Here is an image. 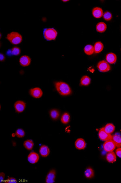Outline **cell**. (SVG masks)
<instances>
[{
	"mask_svg": "<svg viewBox=\"0 0 121 183\" xmlns=\"http://www.w3.org/2000/svg\"><path fill=\"white\" fill-rule=\"evenodd\" d=\"M55 88L57 92L62 96H67L72 94L70 86L65 82L58 81L55 82Z\"/></svg>",
	"mask_w": 121,
	"mask_h": 183,
	"instance_id": "6da1fadb",
	"label": "cell"
},
{
	"mask_svg": "<svg viewBox=\"0 0 121 183\" xmlns=\"http://www.w3.org/2000/svg\"><path fill=\"white\" fill-rule=\"evenodd\" d=\"M8 41L13 45H18L22 42V36L17 32H12L8 34L7 36Z\"/></svg>",
	"mask_w": 121,
	"mask_h": 183,
	"instance_id": "7a4b0ae2",
	"label": "cell"
},
{
	"mask_svg": "<svg viewBox=\"0 0 121 183\" xmlns=\"http://www.w3.org/2000/svg\"><path fill=\"white\" fill-rule=\"evenodd\" d=\"M44 37L48 41L55 40L57 36V32L56 30L53 28L46 29L44 31Z\"/></svg>",
	"mask_w": 121,
	"mask_h": 183,
	"instance_id": "3957f363",
	"label": "cell"
},
{
	"mask_svg": "<svg viewBox=\"0 0 121 183\" xmlns=\"http://www.w3.org/2000/svg\"><path fill=\"white\" fill-rule=\"evenodd\" d=\"M97 69L99 71L102 73H106L109 71L111 70V67L105 60L99 61L97 65Z\"/></svg>",
	"mask_w": 121,
	"mask_h": 183,
	"instance_id": "277c9868",
	"label": "cell"
},
{
	"mask_svg": "<svg viewBox=\"0 0 121 183\" xmlns=\"http://www.w3.org/2000/svg\"><path fill=\"white\" fill-rule=\"evenodd\" d=\"M116 148V145L112 139L106 141L103 144V150L107 152H113Z\"/></svg>",
	"mask_w": 121,
	"mask_h": 183,
	"instance_id": "5b68a950",
	"label": "cell"
},
{
	"mask_svg": "<svg viewBox=\"0 0 121 183\" xmlns=\"http://www.w3.org/2000/svg\"><path fill=\"white\" fill-rule=\"evenodd\" d=\"M98 137L102 141H105L109 140L112 139V135L107 132L104 130V127L100 128L98 132Z\"/></svg>",
	"mask_w": 121,
	"mask_h": 183,
	"instance_id": "8992f818",
	"label": "cell"
},
{
	"mask_svg": "<svg viewBox=\"0 0 121 183\" xmlns=\"http://www.w3.org/2000/svg\"><path fill=\"white\" fill-rule=\"evenodd\" d=\"M56 177V171L55 169H52L49 171L46 177V183H53L55 182Z\"/></svg>",
	"mask_w": 121,
	"mask_h": 183,
	"instance_id": "52a82bcc",
	"label": "cell"
},
{
	"mask_svg": "<svg viewBox=\"0 0 121 183\" xmlns=\"http://www.w3.org/2000/svg\"><path fill=\"white\" fill-rule=\"evenodd\" d=\"M30 94L32 97L35 98H40L43 95V92L38 87L32 88L30 90Z\"/></svg>",
	"mask_w": 121,
	"mask_h": 183,
	"instance_id": "ba28073f",
	"label": "cell"
},
{
	"mask_svg": "<svg viewBox=\"0 0 121 183\" xmlns=\"http://www.w3.org/2000/svg\"><path fill=\"white\" fill-rule=\"evenodd\" d=\"M14 107L17 112L22 113L26 108V104L22 101H17L14 103Z\"/></svg>",
	"mask_w": 121,
	"mask_h": 183,
	"instance_id": "9c48e42d",
	"label": "cell"
},
{
	"mask_svg": "<svg viewBox=\"0 0 121 183\" xmlns=\"http://www.w3.org/2000/svg\"><path fill=\"white\" fill-rule=\"evenodd\" d=\"M106 61L109 64H114L117 61V56L113 52H109L105 56Z\"/></svg>",
	"mask_w": 121,
	"mask_h": 183,
	"instance_id": "30bf717a",
	"label": "cell"
},
{
	"mask_svg": "<svg viewBox=\"0 0 121 183\" xmlns=\"http://www.w3.org/2000/svg\"><path fill=\"white\" fill-rule=\"evenodd\" d=\"M39 160V156L37 153L35 152H32L28 156V160L31 164H36L38 161Z\"/></svg>",
	"mask_w": 121,
	"mask_h": 183,
	"instance_id": "8fae6325",
	"label": "cell"
},
{
	"mask_svg": "<svg viewBox=\"0 0 121 183\" xmlns=\"http://www.w3.org/2000/svg\"><path fill=\"white\" fill-rule=\"evenodd\" d=\"M92 12L93 17L97 19H99L102 17L104 13L102 8L98 7L93 8Z\"/></svg>",
	"mask_w": 121,
	"mask_h": 183,
	"instance_id": "7c38bea8",
	"label": "cell"
},
{
	"mask_svg": "<svg viewBox=\"0 0 121 183\" xmlns=\"http://www.w3.org/2000/svg\"><path fill=\"white\" fill-rule=\"evenodd\" d=\"M76 148L78 150H84L86 148V142L83 139L80 138L78 139L75 142Z\"/></svg>",
	"mask_w": 121,
	"mask_h": 183,
	"instance_id": "4fadbf2b",
	"label": "cell"
},
{
	"mask_svg": "<svg viewBox=\"0 0 121 183\" xmlns=\"http://www.w3.org/2000/svg\"><path fill=\"white\" fill-rule=\"evenodd\" d=\"M19 63L23 67H28L30 64L31 60L29 56L26 55H22L19 59Z\"/></svg>",
	"mask_w": 121,
	"mask_h": 183,
	"instance_id": "5bb4252c",
	"label": "cell"
},
{
	"mask_svg": "<svg viewBox=\"0 0 121 183\" xmlns=\"http://www.w3.org/2000/svg\"><path fill=\"white\" fill-rule=\"evenodd\" d=\"M39 153L42 157H47L50 153V150L49 147L46 145H42L39 149Z\"/></svg>",
	"mask_w": 121,
	"mask_h": 183,
	"instance_id": "9a60e30c",
	"label": "cell"
},
{
	"mask_svg": "<svg viewBox=\"0 0 121 183\" xmlns=\"http://www.w3.org/2000/svg\"><path fill=\"white\" fill-rule=\"evenodd\" d=\"M49 116L52 120H57L60 116V112L57 109H52L49 111Z\"/></svg>",
	"mask_w": 121,
	"mask_h": 183,
	"instance_id": "2e32d148",
	"label": "cell"
},
{
	"mask_svg": "<svg viewBox=\"0 0 121 183\" xmlns=\"http://www.w3.org/2000/svg\"><path fill=\"white\" fill-rule=\"evenodd\" d=\"M84 175L87 179H91L95 176V171L92 167L89 166L85 169Z\"/></svg>",
	"mask_w": 121,
	"mask_h": 183,
	"instance_id": "e0dca14e",
	"label": "cell"
},
{
	"mask_svg": "<svg viewBox=\"0 0 121 183\" xmlns=\"http://www.w3.org/2000/svg\"><path fill=\"white\" fill-rule=\"evenodd\" d=\"M116 153L113 152H109L107 154L105 158L107 161L109 163H113L116 161Z\"/></svg>",
	"mask_w": 121,
	"mask_h": 183,
	"instance_id": "ac0fdd59",
	"label": "cell"
},
{
	"mask_svg": "<svg viewBox=\"0 0 121 183\" xmlns=\"http://www.w3.org/2000/svg\"><path fill=\"white\" fill-rule=\"evenodd\" d=\"M94 48L95 53L98 54L103 51L104 49V45L101 42H96L94 44Z\"/></svg>",
	"mask_w": 121,
	"mask_h": 183,
	"instance_id": "d6986e66",
	"label": "cell"
},
{
	"mask_svg": "<svg viewBox=\"0 0 121 183\" xmlns=\"http://www.w3.org/2000/svg\"><path fill=\"white\" fill-rule=\"evenodd\" d=\"M112 140L116 145L117 148L121 147V135L119 134L116 133L112 135Z\"/></svg>",
	"mask_w": 121,
	"mask_h": 183,
	"instance_id": "ffe728a7",
	"label": "cell"
},
{
	"mask_svg": "<svg viewBox=\"0 0 121 183\" xmlns=\"http://www.w3.org/2000/svg\"><path fill=\"white\" fill-rule=\"evenodd\" d=\"M96 28L98 32L103 33L106 31L107 25L104 22H99L96 25Z\"/></svg>",
	"mask_w": 121,
	"mask_h": 183,
	"instance_id": "44dd1931",
	"label": "cell"
},
{
	"mask_svg": "<svg viewBox=\"0 0 121 183\" xmlns=\"http://www.w3.org/2000/svg\"><path fill=\"white\" fill-rule=\"evenodd\" d=\"M91 78L89 76L85 75L82 77L80 81V84L82 86H89L91 84Z\"/></svg>",
	"mask_w": 121,
	"mask_h": 183,
	"instance_id": "7402d4cb",
	"label": "cell"
},
{
	"mask_svg": "<svg viewBox=\"0 0 121 183\" xmlns=\"http://www.w3.org/2000/svg\"><path fill=\"white\" fill-rule=\"evenodd\" d=\"M84 51L85 54L87 55H93V53H95L94 46L91 44L86 45L84 48Z\"/></svg>",
	"mask_w": 121,
	"mask_h": 183,
	"instance_id": "603a6c76",
	"label": "cell"
},
{
	"mask_svg": "<svg viewBox=\"0 0 121 183\" xmlns=\"http://www.w3.org/2000/svg\"><path fill=\"white\" fill-rule=\"evenodd\" d=\"M70 116L68 113L65 112L63 114L60 118V121L62 124H67L70 122Z\"/></svg>",
	"mask_w": 121,
	"mask_h": 183,
	"instance_id": "cb8c5ba5",
	"label": "cell"
},
{
	"mask_svg": "<svg viewBox=\"0 0 121 183\" xmlns=\"http://www.w3.org/2000/svg\"><path fill=\"white\" fill-rule=\"evenodd\" d=\"M103 127L105 131L111 134L113 133L116 129L115 126L112 123H108Z\"/></svg>",
	"mask_w": 121,
	"mask_h": 183,
	"instance_id": "d4e9b609",
	"label": "cell"
},
{
	"mask_svg": "<svg viewBox=\"0 0 121 183\" xmlns=\"http://www.w3.org/2000/svg\"><path fill=\"white\" fill-rule=\"evenodd\" d=\"M23 146L27 150H31L34 147V143L32 140L27 139L23 143Z\"/></svg>",
	"mask_w": 121,
	"mask_h": 183,
	"instance_id": "484cf974",
	"label": "cell"
},
{
	"mask_svg": "<svg viewBox=\"0 0 121 183\" xmlns=\"http://www.w3.org/2000/svg\"><path fill=\"white\" fill-rule=\"evenodd\" d=\"M102 17L105 21H110L112 19V14L109 11H107L103 13Z\"/></svg>",
	"mask_w": 121,
	"mask_h": 183,
	"instance_id": "4316f807",
	"label": "cell"
},
{
	"mask_svg": "<svg viewBox=\"0 0 121 183\" xmlns=\"http://www.w3.org/2000/svg\"><path fill=\"white\" fill-rule=\"evenodd\" d=\"M15 135L19 138H23L25 136V132L23 129L18 128L15 132Z\"/></svg>",
	"mask_w": 121,
	"mask_h": 183,
	"instance_id": "83f0119b",
	"label": "cell"
},
{
	"mask_svg": "<svg viewBox=\"0 0 121 183\" xmlns=\"http://www.w3.org/2000/svg\"><path fill=\"white\" fill-rule=\"evenodd\" d=\"M11 54L12 55H19L21 53V49L17 47H14L11 50Z\"/></svg>",
	"mask_w": 121,
	"mask_h": 183,
	"instance_id": "f1b7e54d",
	"label": "cell"
},
{
	"mask_svg": "<svg viewBox=\"0 0 121 183\" xmlns=\"http://www.w3.org/2000/svg\"><path fill=\"white\" fill-rule=\"evenodd\" d=\"M116 154L119 158H121V147L118 148L116 151Z\"/></svg>",
	"mask_w": 121,
	"mask_h": 183,
	"instance_id": "f546056e",
	"label": "cell"
},
{
	"mask_svg": "<svg viewBox=\"0 0 121 183\" xmlns=\"http://www.w3.org/2000/svg\"><path fill=\"white\" fill-rule=\"evenodd\" d=\"M6 183H17V180H16L13 177H9L8 178V180H7V182H6Z\"/></svg>",
	"mask_w": 121,
	"mask_h": 183,
	"instance_id": "4dcf8cb0",
	"label": "cell"
},
{
	"mask_svg": "<svg viewBox=\"0 0 121 183\" xmlns=\"http://www.w3.org/2000/svg\"><path fill=\"white\" fill-rule=\"evenodd\" d=\"M5 177H6L5 174L3 172H1L0 173V180L1 181H3L5 180Z\"/></svg>",
	"mask_w": 121,
	"mask_h": 183,
	"instance_id": "1f68e13d",
	"label": "cell"
},
{
	"mask_svg": "<svg viewBox=\"0 0 121 183\" xmlns=\"http://www.w3.org/2000/svg\"><path fill=\"white\" fill-rule=\"evenodd\" d=\"M5 59H6V58H5L3 54V53H1V54H0V60H1V61H4V60H5Z\"/></svg>",
	"mask_w": 121,
	"mask_h": 183,
	"instance_id": "d6a6232c",
	"label": "cell"
},
{
	"mask_svg": "<svg viewBox=\"0 0 121 183\" xmlns=\"http://www.w3.org/2000/svg\"><path fill=\"white\" fill-rule=\"evenodd\" d=\"M69 0H68V1H67V0H66V1H64V0H63V1H62L63 2H67Z\"/></svg>",
	"mask_w": 121,
	"mask_h": 183,
	"instance_id": "836d02e7",
	"label": "cell"
},
{
	"mask_svg": "<svg viewBox=\"0 0 121 183\" xmlns=\"http://www.w3.org/2000/svg\"></svg>",
	"mask_w": 121,
	"mask_h": 183,
	"instance_id": "e575fe53",
	"label": "cell"
}]
</instances>
